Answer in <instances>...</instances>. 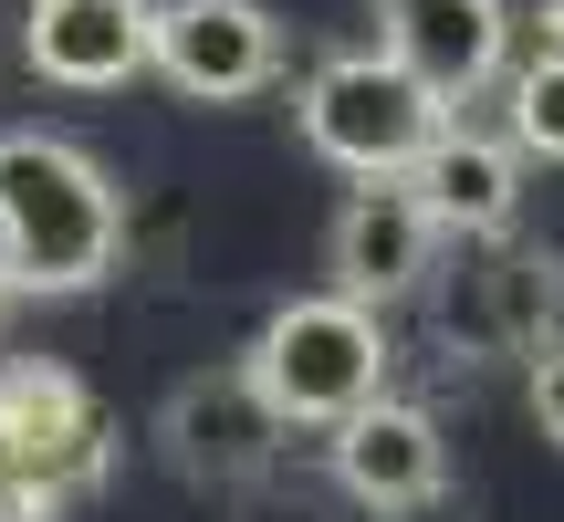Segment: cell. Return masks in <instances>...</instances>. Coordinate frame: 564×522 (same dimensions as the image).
<instances>
[{
    "instance_id": "2",
    "label": "cell",
    "mask_w": 564,
    "mask_h": 522,
    "mask_svg": "<svg viewBox=\"0 0 564 522\" xmlns=\"http://www.w3.org/2000/svg\"><path fill=\"white\" fill-rule=\"evenodd\" d=\"M241 366H251V387L272 398L282 428H345L356 407L387 398V366H398V345H387L377 303H345L335 282H324V293L272 303Z\"/></svg>"
},
{
    "instance_id": "17",
    "label": "cell",
    "mask_w": 564,
    "mask_h": 522,
    "mask_svg": "<svg viewBox=\"0 0 564 522\" xmlns=\"http://www.w3.org/2000/svg\"><path fill=\"white\" fill-rule=\"evenodd\" d=\"M0 522H32V502H21V470L0 460Z\"/></svg>"
},
{
    "instance_id": "13",
    "label": "cell",
    "mask_w": 564,
    "mask_h": 522,
    "mask_svg": "<svg viewBox=\"0 0 564 522\" xmlns=\"http://www.w3.org/2000/svg\"><path fill=\"white\" fill-rule=\"evenodd\" d=\"M419 293H429V335H440L449 366H502V356H512V345H502V303H491V251H481V241H460V261H440Z\"/></svg>"
},
{
    "instance_id": "1",
    "label": "cell",
    "mask_w": 564,
    "mask_h": 522,
    "mask_svg": "<svg viewBox=\"0 0 564 522\" xmlns=\"http://www.w3.org/2000/svg\"><path fill=\"white\" fill-rule=\"evenodd\" d=\"M126 251V188L74 137H0V272L11 293H95Z\"/></svg>"
},
{
    "instance_id": "18",
    "label": "cell",
    "mask_w": 564,
    "mask_h": 522,
    "mask_svg": "<svg viewBox=\"0 0 564 522\" xmlns=\"http://www.w3.org/2000/svg\"><path fill=\"white\" fill-rule=\"evenodd\" d=\"M533 32H544V53H564V0H544V21H533Z\"/></svg>"
},
{
    "instance_id": "12",
    "label": "cell",
    "mask_w": 564,
    "mask_h": 522,
    "mask_svg": "<svg viewBox=\"0 0 564 522\" xmlns=\"http://www.w3.org/2000/svg\"><path fill=\"white\" fill-rule=\"evenodd\" d=\"M491 251V303H502V345L512 356H544L564 345V251L554 241H481Z\"/></svg>"
},
{
    "instance_id": "10",
    "label": "cell",
    "mask_w": 564,
    "mask_h": 522,
    "mask_svg": "<svg viewBox=\"0 0 564 522\" xmlns=\"http://www.w3.org/2000/svg\"><path fill=\"white\" fill-rule=\"evenodd\" d=\"M366 11H377V42L449 105L491 95L512 74V11L502 0H366Z\"/></svg>"
},
{
    "instance_id": "8",
    "label": "cell",
    "mask_w": 564,
    "mask_h": 522,
    "mask_svg": "<svg viewBox=\"0 0 564 522\" xmlns=\"http://www.w3.org/2000/svg\"><path fill=\"white\" fill-rule=\"evenodd\" d=\"M324 272H335L345 303H408L429 272H440V220L419 209V188L408 178H356V199L335 209V230H324Z\"/></svg>"
},
{
    "instance_id": "6",
    "label": "cell",
    "mask_w": 564,
    "mask_h": 522,
    "mask_svg": "<svg viewBox=\"0 0 564 522\" xmlns=\"http://www.w3.org/2000/svg\"><path fill=\"white\" fill-rule=\"evenodd\" d=\"M324 470H335V491L356 512L398 522V512H419V502L449 491V439H440V418H429L419 398L387 387L377 407H356L345 428H324Z\"/></svg>"
},
{
    "instance_id": "5",
    "label": "cell",
    "mask_w": 564,
    "mask_h": 522,
    "mask_svg": "<svg viewBox=\"0 0 564 522\" xmlns=\"http://www.w3.org/2000/svg\"><path fill=\"white\" fill-rule=\"evenodd\" d=\"M282 439H293V428L272 418V398L251 387V366H199V377H178L158 398V449H167V470L199 481V491L272 481Z\"/></svg>"
},
{
    "instance_id": "19",
    "label": "cell",
    "mask_w": 564,
    "mask_h": 522,
    "mask_svg": "<svg viewBox=\"0 0 564 522\" xmlns=\"http://www.w3.org/2000/svg\"><path fill=\"white\" fill-rule=\"evenodd\" d=\"M11 303H21V293H11V272H0V324H11Z\"/></svg>"
},
{
    "instance_id": "15",
    "label": "cell",
    "mask_w": 564,
    "mask_h": 522,
    "mask_svg": "<svg viewBox=\"0 0 564 522\" xmlns=\"http://www.w3.org/2000/svg\"><path fill=\"white\" fill-rule=\"evenodd\" d=\"M230 522H366L345 491H324V481H251V491H230Z\"/></svg>"
},
{
    "instance_id": "4",
    "label": "cell",
    "mask_w": 564,
    "mask_h": 522,
    "mask_svg": "<svg viewBox=\"0 0 564 522\" xmlns=\"http://www.w3.org/2000/svg\"><path fill=\"white\" fill-rule=\"evenodd\" d=\"M0 460L21 470V502L32 522H63L74 502H95L105 470H116V428H105L95 387L53 356L0 366Z\"/></svg>"
},
{
    "instance_id": "11",
    "label": "cell",
    "mask_w": 564,
    "mask_h": 522,
    "mask_svg": "<svg viewBox=\"0 0 564 522\" xmlns=\"http://www.w3.org/2000/svg\"><path fill=\"white\" fill-rule=\"evenodd\" d=\"M408 188H419V209L440 220V241H512V220H523V146L449 116L440 146L408 167Z\"/></svg>"
},
{
    "instance_id": "14",
    "label": "cell",
    "mask_w": 564,
    "mask_h": 522,
    "mask_svg": "<svg viewBox=\"0 0 564 522\" xmlns=\"http://www.w3.org/2000/svg\"><path fill=\"white\" fill-rule=\"evenodd\" d=\"M502 137L523 146V157L564 167V53H544V42H533V53L502 74Z\"/></svg>"
},
{
    "instance_id": "9",
    "label": "cell",
    "mask_w": 564,
    "mask_h": 522,
    "mask_svg": "<svg viewBox=\"0 0 564 522\" xmlns=\"http://www.w3.org/2000/svg\"><path fill=\"white\" fill-rule=\"evenodd\" d=\"M21 53L63 95H116V84L158 74V0H32Z\"/></svg>"
},
{
    "instance_id": "3",
    "label": "cell",
    "mask_w": 564,
    "mask_h": 522,
    "mask_svg": "<svg viewBox=\"0 0 564 522\" xmlns=\"http://www.w3.org/2000/svg\"><path fill=\"white\" fill-rule=\"evenodd\" d=\"M293 126H303V146H314L324 167H345V178H408V167L440 146L449 95H429L387 42H366V53H324L314 74H303Z\"/></svg>"
},
{
    "instance_id": "16",
    "label": "cell",
    "mask_w": 564,
    "mask_h": 522,
    "mask_svg": "<svg viewBox=\"0 0 564 522\" xmlns=\"http://www.w3.org/2000/svg\"><path fill=\"white\" fill-rule=\"evenodd\" d=\"M523 407H533V428L564 449V345H544V356L523 366Z\"/></svg>"
},
{
    "instance_id": "7",
    "label": "cell",
    "mask_w": 564,
    "mask_h": 522,
    "mask_svg": "<svg viewBox=\"0 0 564 522\" xmlns=\"http://www.w3.org/2000/svg\"><path fill=\"white\" fill-rule=\"evenodd\" d=\"M158 74L188 105H251L282 84V21L262 0H158Z\"/></svg>"
}]
</instances>
